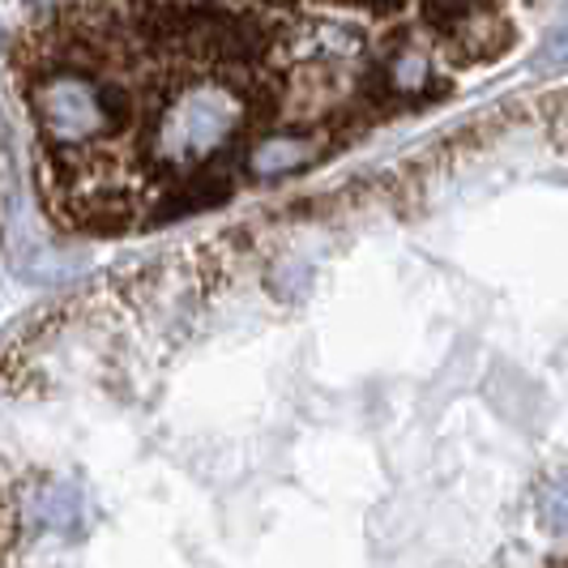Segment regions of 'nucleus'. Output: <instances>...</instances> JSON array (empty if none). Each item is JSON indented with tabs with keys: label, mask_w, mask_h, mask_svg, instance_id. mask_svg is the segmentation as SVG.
I'll return each mask as SVG.
<instances>
[{
	"label": "nucleus",
	"mask_w": 568,
	"mask_h": 568,
	"mask_svg": "<svg viewBox=\"0 0 568 568\" xmlns=\"http://www.w3.org/2000/svg\"><path fill=\"white\" fill-rule=\"evenodd\" d=\"M513 39L517 0H69L9 69L48 210L112 235L313 168Z\"/></svg>",
	"instance_id": "nucleus-1"
},
{
	"label": "nucleus",
	"mask_w": 568,
	"mask_h": 568,
	"mask_svg": "<svg viewBox=\"0 0 568 568\" xmlns=\"http://www.w3.org/2000/svg\"><path fill=\"white\" fill-rule=\"evenodd\" d=\"M34 521H39V526H52L60 535H73V530L82 526V500H78V491H69V487H48V491H39Z\"/></svg>",
	"instance_id": "nucleus-2"
},
{
	"label": "nucleus",
	"mask_w": 568,
	"mask_h": 568,
	"mask_svg": "<svg viewBox=\"0 0 568 568\" xmlns=\"http://www.w3.org/2000/svg\"><path fill=\"white\" fill-rule=\"evenodd\" d=\"M542 517L556 535H568V484H556L542 500Z\"/></svg>",
	"instance_id": "nucleus-3"
}]
</instances>
